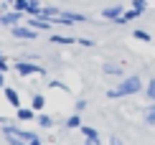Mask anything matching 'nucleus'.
Listing matches in <instances>:
<instances>
[{"mask_svg": "<svg viewBox=\"0 0 155 145\" xmlns=\"http://www.w3.org/2000/svg\"><path fill=\"white\" fill-rule=\"evenodd\" d=\"M143 89H145L143 79L137 74H132V76H125L114 89H107V97L109 99H122V97H132V94H137V92H143Z\"/></svg>", "mask_w": 155, "mask_h": 145, "instance_id": "nucleus-1", "label": "nucleus"}, {"mask_svg": "<svg viewBox=\"0 0 155 145\" xmlns=\"http://www.w3.org/2000/svg\"><path fill=\"white\" fill-rule=\"evenodd\" d=\"M13 71H15L18 76H23V79H28V76H43V79H48V71L43 66H38V64H33V61H15Z\"/></svg>", "mask_w": 155, "mask_h": 145, "instance_id": "nucleus-2", "label": "nucleus"}, {"mask_svg": "<svg viewBox=\"0 0 155 145\" xmlns=\"http://www.w3.org/2000/svg\"><path fill=\"white\" fill-rule=\"evenodd\" d=\"M8 33L13 38H18V41H33V38H38V31L33 28H28V25H13V28H8Z\"/></svg>", "mask_w": 155, "mask_h": 145, "instance_id": "nucleus-3", "label": "nucleus"}, {"mask_svg": "<svg viewBox=\"0 0 155 145\" xmlns=\"http://www.w3.org/2000/svg\"><path fill=\"white\" fill-rule=\"evenodd\" d=\"M21 21H23V13H18V10H5V13H0V25H3V28L21 25Z\"/></svg>", "mask_w": 155, "mask_h": 145, "instance_id": "nucleus-4", "label": "nucleus"}, {"mask_svg": "<svg viewBox=\"0 0 155 145\" xmlns=\"http://www.w3.org/2000/svg\"><path fill=\"white\" fill-rule=\"evenodd\" d=\"M122 13H125V5H109V8L102 10V18H107V21H114L117 23L122 18Z\"/></svg>", "mask_w": 155, "mask_h": 145, "instance_id": "nucleus-5", "label": "nucleus"}, {"mask_svg": "<svg viewBox=\"0 0 155 145\" xmlns=\"http://www.w3.org/2000/svg\"><path fill=\"white\" fill-rule=\"evenodd\" d=\"M3 97H5V102H8L10 107L21 110V94H18V89H13V87H5V89H3Z\"/></svg>", "mask_w": 155, "mask_h": 145, "instance_id": "nucleus-6", "label": "nucleus"}, {"mask_svg": "<svg viewBox=\"0 0 155 145\" xmlns=\"http://www.w3.org/2000/svg\"><path fill=\"white\" fill-rule=\"evenodd\" d=\"M102 74H107V76H122V79H125V69H122V64L107 61L104 66H102Z\"/></svg>", "mask_w": 155, "mask_h": 145, "instance_id": "nucleus-7", "label": "nucleus"}, {"mask_svg": "<svg viewBox=\"0 0 155 145\" xmlns=\"http://www.w3.org/2000/svg\"><path fill=\"white\" fill-rule=\"evenodd\" d=\"M28 28H33V31H48L54 28V23L51 21H43V18H28Z\"/></svg>", "mask_w": 155, "mask_h": 145, "instance_id": "nucleus-8", "label": "nucleus"}, {"mask_svg": "<svg viewBox=\"0 0 155 145\" xmlns=\"http://www.w3.org/2000/svg\"><path fill=\"white\" fill-rule=\"evenodd\" d=\"M36 122H38V127H41V130H51V127L56 125V120H54L51 115H46V112H41V115L36 117Z\"/></svg>", "mask_w": 155, "mask_h": 145, "instance_id": "nucleus-9", "label": "nucleus"}, {"mask_svg": "<svg viewBox=\"0 0 155 145\" xmlns=\"http://www.w3.org/2000/svg\"><path fill=\"white\" fill-rule=\"evenodd\" d=\"M59 13H61V8H56V5H46V8H41V15H38V18H43V21H54Z\"/></svg>", "mask_w": 155, "mask_h": 145, "instance_id": "nucleus-10", "label": "nucleus"}, {"mask_svg": "<svg viewBox=\"0 0 155 145\" xmlns=\"http://www.w3.org/2000/svg\"><path fill=\"white\" fill-rule=\"evenodd\" d=\"M15 115H18V120H21V122H31V120H36V117H38L31 107H21V110L15 112Z\"/></svg>", "mask_w": 155, "mask_h": 145, "instance_id": "nucleus-11", "label": "nucleus"}, {"mask_svg": "<svg viewBox=\"0 0 155 145\" xmlns=\"http://www.w3.org/2000/svg\"><path fill=\"white\" fill-rule=\"evenodd\" d=\"M81 115H76V112H74V115L71 117H66V122H64V127H66V130H79L81 127Z\"/></svg>", "mask_w": 155, "mask_h": 145, "instance_id": "nucleus-12", "label": "nucleus"}, {"mask_svg": "<svg viewBox=\"0 0 155 145\" xmlns=\"http://www.w3.org/2000/svg\"><path fill=\"white\" fill-rule=\"evenodd\" d=\"M48 41L51 43H56V46H71L76 38H71V36H59V33H54V36H48Z\"/></svg>", "mask_w": 155, "mask_h": 145, "instance_id": "nucleus-13", "label": "nucleus"}, {"mask_svg": "<svg viewBox=\"0 0 155 145\" xmlns=\"http://www.w3.org/2000/svg\"><path fill=\"white\" fill-rule=\"evenodd\" d=\"M43 107H46V97L36 92V94L31 97V110H33V112H38V110H43Z\"/></svg>", "mask_w": 155, "mask_h": 145, "instance_id": "nucleus-14", "label": "nucleus"}, {"mask_svg": "<svg viewBox=\"0 0 155 145\" xmlns=\"http://www.w3.org/2000/svg\"><path fill=\"white\" fill-rule=\"evenodd\" d=\"M132 36L137 38V41H143V43H150V41H153V36L147 33V31H143V28H135V31H132Z\"/></svg>", "mask_w": 155, "mask_h": 145, "instance_id": "nucleus-15", "label": "nucleus"}, {"mask_svg": "<svg viewBox=\"0 0 155 145\" xmlns=\"http://www.w3.org/2000/svg\"><path fill=\"white\" fill-rule=\"evenodd\" d=\"M145 97L150 99L153 104H155V79H150V82L145 84Z\"/></svg>", "mask_w": 155, "mask_h": 145, "instance_id": "nucleus-16", "label": "nucleus"}, {"mask_svg": "<svg viewBox=\"0 0 155 145\" xmlns=\"http://www.w3.org/2000/svg\"><path fill=\"white\" fill-rule=\"evenodd\" d=\"M132 10L137 13V15H143L147 10V0H132Z\"/></svg>", "mask_w": 155, "mask_h": 145, "instance_id": "nucleus-17", "label": "nucleus"}, {"mask_svg": "<svg viewBox=\"0 0 155 145\" xmlns=\"http://www.w3.org/2000/svg\"><path fill=\"white\" fill-rule=\"evenodd\" d=\"M79 133H81L84 137H99V130L89 127V125H81V127H79Z\"/></svg>", "mask_w": 155, "mask_h": 145, "instance_id": "nucleus-18", "label": "nucleus"}, {"mask_svg": "<svg viewBox=\"0 0 155 145\" xmlns=\"http://www.w3.org/2000/svg\"><path fill=\"white\" fill-rule=\"evenodd\" d=\"M13 10H18V13H28V0H13Z\"/></svg>", "mask_w": 155, "mask_h": 145, "instance_id": "nucleus-19", "label": "nucleus"}, {"mask_svg": "<svg viewBox=\"0 0 155 145\" xmlns=\"http://www.w3.org/2000/svg\"><path fill=\"white\" fill-rule=\"evenodd\" d=\"M135 18H140V15H137V13H135V10H125V13H122V18H120L117 23L122 25V23H130V21H135Z\"/></svg>", "mask_w": 155, "mask_h": 145, "instance_id": "nucleus-20", "label": "nucleus"}, {"mask_svg": "<svg viewBox=\"0 0 155 145\" xmlns=\"http://www.w3.org/2000/svg\"><path fill=\"white\" fill-rule=\"evenodd\" d=\"M145 122H147V125H153V127H155V104H150V107L145 110Z\"/></svg>", "mask_w": 155, "mask_h": 145, "instance_id": "nucleus-21", "label": "nucleus"}, {"mask_svg": "<svg viewBox=\"0 0 155 145\" xmlns=\"http://www.w3.org/2000/svg\"><path fill=\"white\" fill-rule=\"evenodd\" d=\"M5 140H8V145H28L25 140H21L18 135H5Z\"/></svg>", "mask_w": 155, "mask_h": 145, "instance_id": "nucleus-22", "label": "nucleus"}, {"mask_svg": "<svg viewBox=\"0 0 155 145\" xmlns=\"http://www.w3.org/2000/svg\"><path fill=\"white\" fill-rule=\"evenodd\" d=\"M87 104H89L87 99H76V104H74V110H76V115H81V112L87 110Z\"/></svg>", "mask_w": 155, "mask_h": 145, "instance_id": "nucleus-23", "label": "nucleus"}, {"mask_svg": "<svg viewBox=\"0 0 155 145\" xmlns=\"http://www.w3.org/2000/svg\"><path fill=\"white\" fill-rule=\"evenodd\" d=\"M10 69H13V66L8 64V59H0V74H8Z\"/></svg>", "mask_w": 155, "mask_h": 145, "instance_id": "nucleus-24", "label": "nucleus"}, {"mask_svg": "<svg viewBox=\"0 0 155 145\" xmlns=\"http://www.w3.org/2000/svg\"><path fill=\"white\" fill-rule=\"evenodd\" d=\"M76 43H79V46H87V49H92V46H94L92 38H76Z\"/></svg>", "mask_w": 155, "mask_h": 145, "instance_id": "nucleus-25", "label": "nucleus"}, {"mask_svg": "<svg viewBox=\"0 0 155 145\" xmlns=\"http://www.w3.org/2000/svg\"><path fill=\"white\" fill-rule=\"evenodd\" d=\"M84 145H102L99 137H84Z\"/></svg>", "mask_w": 155, "mask_h": 145, "instance_id": "nucleus-26", "label": "nucleus"}, {"mask_svg": "<svg viewBox=\"0 0 155 145\" xmlns=\"http://www.w3.org/2000/svg\"><path fill=\"white\" fill-rule=\"evenodd\" d=\"M109 145H125V143H122L120 137H109Z\"/></svg>", "mask_w": 155, "mask_h": 145, "instance_id": "nucleus-27", "label": "nucleus"}, {"mask_svg": "<svg viewBox=\"0 0 155 145\" xmlns=\"http://www.w3.org/2000/svg\"><path fill=\"white\" fill-rule=\"evenodd\" d=\"M8 87V82H5V74H0V89H5Z\"/></svg>", "mask_w": 155, "mask_h": 145, "instance_id": "nucleus-28", "label": "nucleus"}, {"mask_svg": "<svg viewBox=\"0 0 155 145\" xmlns=\"http://www.w3.org/2000/svg\"><path fill=\"white\" fill-rule=\"evenodd\" d=\"M28 145H43V140H41V137H36V140H31Z\"/></svg>", "mask_w": 155, "mask_h": 145, "instance_id": "nucleus-29", "label": "nucleus"}, {"mask_svg": "<svg viewBox=\"0 0 155 145\" xmlns=\"http://www.w3.org/2000/svg\"><path fill=\"white\" fill-rule=\"evenodd\" d=\"M3 5H8V8H13V0H0Z\"/></svg>", "mask_w": 155, "mask_h": 145, "instance_id": "nucleus-30", "label": "nucleus"}, {"mask_svg": "<svg viewBox=\"0 0 155 145\" xmlns=\"http://www.w3.org/2000/svg\"><path fill=\"white\" fill-rule=\"evenodd\" d=\"M3 125H8V120H5V117L0 115V127H3Z\"/></svg>", "mask_w": 155, "mask_h": 145, "instance_id": "nucleus-31", "label": "nucleus"}, {"mask_svg": "<svg viewBox=\"0 0 155 145\" xmlns=\"http://www.w3.org/2000/svg\"><path fill=\"white\" fill-rule=\"evenodd\" d=\"M0 59H5V54H3V49H0Z\"/></svg>", "mask_w": 155, "mask_h": 145, "instance_id": "nucleus-32", "label": "nucleus"}]
</instances>
